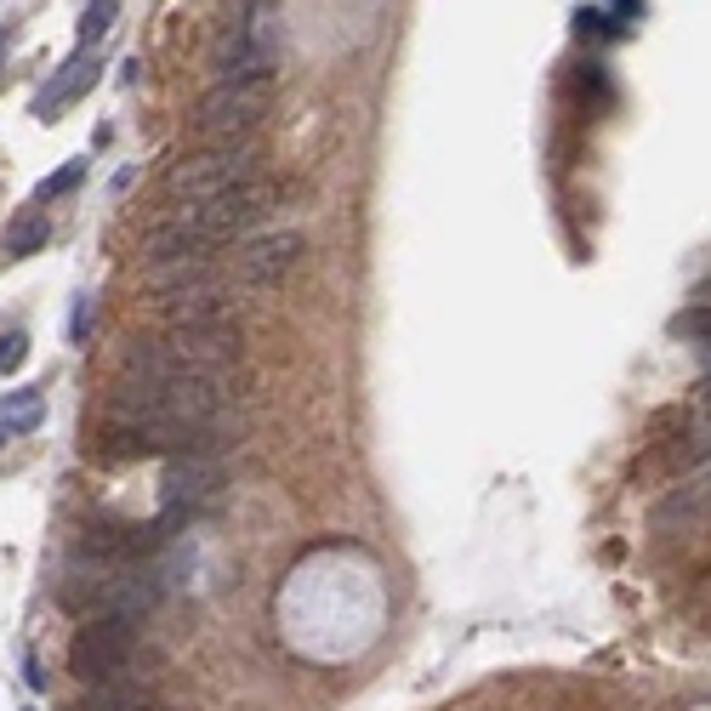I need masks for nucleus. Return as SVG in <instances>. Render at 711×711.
Masks as SVG:
<instances>
[{
  "mask_svg": "<svg viewBox=\"0 0 711 711\" xmlns=\"http://www.w3.org/2000/svg\"><path fill=\"white\" fill-rule=\"evenodd\" d=\"M69 666L80 683H114V677H149L143 671V626L138 621H114V615H91L69 637Z\"/></svg>",
  "mask_w": 711,
  "mask_h": 711,
  "instance_id": "1",
  "label": "nucleus"
},
{
  "mask_svg": "<svg viewBox=\"0 0 711 711\" xmlns=\"http://www.w3.org/2000/svg\"><path fill=\"white\" fill-rule=\"evenodd\" d=\"M256 177V143L240 138V143H211L188 154L183 165H172V177H165V194L177 199V206H194V199H217V194H233L240 183Z\"/></svg>",
  "mask_w": 711,
  "mask_h": 711,
  "instance_id": "2",
  "label": "nucleus"
},
{
  "mask_svg": "<svg viewBox=\"0 0 711 711\" xmlns=\"http://www.w3.org/2000/svg\"><path fill=\"white\" fill-rule=\"evenodd\" d=\"M274 103V75H251V80H217L194 109V131L211 143H240L245 131L267 114Z\"/></svg>",
  "mask_w": 711,
  "mask_h": 711,
  "instance_id": "3",
  "label": "nucleus"
},
{
  "mask_svg": "<svg viewBox=\"0 0 711 711\" xmlns=\"http://www.w3.org/2000/svg\"><path fill=\"white\" fill-rule=\"evenodd\" d=\"M160 348L194 376H228L240 364V330H233V319H172Z\"/></svg>",
  "mask_w": 711,
  "mask_h": 711,
  "instance_id": "4",
  "label": "nucleus"
},
{
  "mask_svg": "<svg viewBox=\"0 0 711 711\" xmlns=\"http://www.w3.org/2000/svg\"><path fill=\"white\" fill-rule=\"evenodd\" d=\"M302 233L296 228H267L256 233V240L240 245V256H233V285L240 291H267V285H280L291 267L302 262Z\"/></svg>",
  "mask_w": 711,
  "mask_h": 711,
  "instance_id": "5",
  "label": "nucleus"
},
{
  "mask_svg": "<svg viewBox=\"0 0 711 711\" xmlns=\"http://www.w3.org/2000/svg\"><path fill=\"white\" fill-rule=\"evenodd\" d=\"M222 484V467L217 456H172V467H165V479H160V501H165V518H160V535L165 524H177V518H194L199 506H206Z\"/></svg>",
  "mask_w": 711,
  "mask_h": 711,
  "instance_id": "6",
  "label": "nucleus"
},
{
  "mask_svg": "<svg viewBox=\"0 0 711 711\" xmlns=\"http://www.w3.org/2000/svg\"><path fill=\"white\" fill-rule=\"evenodd\" d=\"M91 75H97V63H91V52H75L69 63H63V69L52 75V86L35 97V114L41 120H52V114H63V109H69L75 103V97L91 86Z\"/></svg>",
  "mask_w": 711,
  "mask_h": 711,
  "instance_id": "7",
  "label": "nucleus"
},
{
  "mask_svg": "<svg viewBox=\"0 0 711 711\" xmlns=\"http://www.w3.org/2000/svg\"><path fill=\"white\" fill-rule=\"evenodd\" d=\"M149 700V677H114V683H86L75 711H143Z\"/></svg>",
  "mask_w": 711,
  "mask_h": 711,
  "instance_id": "8",
  "label": "nucleus"
},
{
  "mask_svg": "<svg viewBox=\"0 0 711 711\" xmlns=\"http://www.w3.org/2000/svg\"><path fill=\"white\" fill-rule=\"evenodd\" d=\"M46 422V393L41 387H18L0 398V427L7 433H35Z\"/></svg>",
  "mask_w": 711,
  "mask_h": 711,
  "instance_id": "9",
  "label": "nucleus"
},
{
  "mask_svg": "<svg viewBox=\"0 0 711 711\" xmlns=\"http://www.w3.org/2000/svg\"><path fill=\"white\" fill-rule=\"evenodd\" d=\"M52 240V222H46V211H18L12 222H7V256H35L41 245Z\"/></svg>",
  "mask_w": 711,
  "mask_h": 711,
  "instance_id": "10",
  "label": "nucleus"
},
{
  "mask_svg": "<svg viewBox=\"0 0 711 711\" xmlns=\"http://www.w3.org/2000/svg\"><path fill=\"white\" fill-rule=\"evenodd\" d=\"M671 336H683V342L711 348V308H705V302H689V308L671 319Z\"/></svg>",
  "mask_w": 711,
  "mask_h": 711,
  "instance_id": "11",
  "label": "nucleus"
},
{
  "mask_svg": "<svg viewBox=\"0 0 711 711\" xmlns=\"http://www.w3.org/2000/svg\"><path fill=\"white\" fill-rule=\"evenodd\" d=\"M86 177V160H69V165H57V172L41 183V199H57V194H75Z\"/></svg>",
  "mask_w": 711,
  "mask_h": 711,
  "instance_id": "12",
  "label": "nucleus"
},
{
  "mask_svg": "<svg viewBox=\"0 0 711 711\" xmlns=\"http://www.w3.org/2000/svg\"><path fill=\"white\" fill-rule=\"evenodd\" d=\"M23 359H29V336L23 330H7V336H0V376L23 370Z\"/></svg>",
  "mask_w": 711,
  "mask_h": 711,
  "instance_id": "13",
  "label": "nucleus"
},
{
  "mask_svg": "<svg viewBox=\"0 0 711 711\" xmlns=\"http://www.w3.org/2000/svg\"><path fill=\"white\" fill-rule=\"evenodd\" d=\"M694 302H705V308H711V280H705V285L694 291Z\"/></svg>",
  "mask_w": 711,
  "mask_h": 711,
  "instance_id": "14",
  "label": "nucleus"
},
{
  "mask_svg": "<svg viewBox=\"0 0 711 711\" xmlns=\"http://www.w3.org/2000/svg\"><path fill=\"white\" fill-rule=\"evenodd\" d=\"M7 438H12V433H7V427H0V445H7Z\"/></svg>",
  "mask_w": 711,
  "mask_h": 711,
  "instance_id": "15",
  "label": "nucleus"
},
{
  "mask_svg": "<svg viewBox=\"0 0 711 711\" xmlns=\"http://www.w3.org/2000/svg\"><path fill=\"white\" fill-rule=\"evenodd\" d=\"M0 57H7V35H0Z\"/></svg>",
  "mask_w": 711,
  "mask_h": 711,
  "instance_id": "16",
  "label": "nucleus"
}]
</instances>
